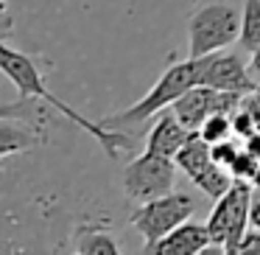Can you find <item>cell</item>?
<instances>
[{
    "mask_svg": "<svg viewBox=\"0 0 260 255\" xmlns=\"http://www.w3.org/2000/svg\"><path fill=\"white\" fill-rule=\"evenodd\" d=\"M202 84L215 87V90H224V93H241V96H249V93L257 87V81L252 79L249 68L238 56H232V53H210V56H204Z\"/></svg>",
    "mask_w": 260,
    "mask_h": 255,
    "instance_id": "ba28073f",
    "label": "cell"
},
{
    "mask_svg": "<svg viewBox=\"0 0 260 255\" xmlns=\"http://www.w3.org/2000/svg\"><path fill=\"white\" fill-rule=\"evenodd\" d=\"M249 230H260V196L252 199V208H249Z\"/></svg>",
    "mask_w": 260,
    "mask_h": 255,
    "instance_id": "ffe728a7",
    "label": "cell"
},
{
    "mask_svg": "<svg viewBox=\"0 0 260 255\" xmlns=\"http://www.w3.org/2000/svg\"><path fill=\"white\" fill-rule=\"evenodd\" d=\"M176 160L157 152H143L123 168V193L129 202L143 205L148 199L165 196L174 191L176 182Z\"/></svg>",
    "mask_w": 260,
    "mask_h": 255,
    "instance_id": "8992f818",
    "label": "cell"
},
{
    "mask_svg": "<svg viewBox=\"0 0 260 255\" xmlns=\"http://www.w3.org/2000/svg\"><path fill=\"white\" fill-rule=\"evenodd\" d=\"M241 252H260V230H249L241 244Z\"/></svg>",
    "mask_w": 260,
    "mask_h": 255,
    "instance_id": "ac0fdd59",
    "label": "cell"
},
{
    "mask_svg": "<svg viewBox=\"0 0 260 255\" xmlns=\"http://www.w3.org/2000/svg\"><path fill=\"white\" fill-rule=\"evenodd\" d=\"M260 42V0H246L243 6V25H241V45L254 51Z\"/></svg>",
    "mask_w": 260,
    "mask_h": 255,
    "instance_id": "5bb4252c",
    "label": "cell"
},
{
    "mask_svg": "<svg viewBox=\"0 0 260 255\" xmlns=\"http://www.w3.org/2000/svg\"><path fill=\"white\" fill-rule=\"evenodd\" d=\"M193 210H196V202L182 191H171L165 196H157V199H148V202L137 205L132 210L129 221L135 230H140L143 241H146L143 244V252H151L154 244L159 238H165L171 230H176L182 221L190 219Z\"/></svg>",
    "mask_w": 260,
    "mask_h": 255,
    "instance_id": "5b68a950",
    "label": "cell"
},
{
    "mask_svg": "<svg viewBox=\"0 0 260 255\" xmlns=\"http://www.w3.org/2000/svg\"><path fill=\"white\" fill-rule=\"evenodd\" d=\"M243 12L224 3H207L187 20V56H210L232 42H241Z\"/></svg>",
    "mask_w": 260,
    "mask_h": 255,
    "instance_id": "3957f363",
    "label": "cell"
},
{
    "mask_svg": "<svg viewBox=\"0 0 260 255\" xmlns=\"http://www.w3.org/2000/svg\"><path fill=\"white\" fill-rule=\"evenodd\" d=\"M243 149H246V152H252L254 157L260 160V132H254L252 137H246V140H243Z\"/></svg>",
    "mask_w": 260,
    "mask_h": 255,
    "instance_id": "7402d4cb",
    "label": "cell"
},
{
    "mask_svg": "<svg viewBox=\"0 0 260 255\" xmlns=\"http://www.w3.org/2000/svg\"><path fill=\"white\" fill-rule=\"evenodd\" d=\"M107 227L109 221H81L73 233V249L81 255H118V241Z\"/></svg>",
    "mask_w": 260,
    "mask_h": 255,
    "instance_id": "8fae6325",
    "label": "cell"
},
{
    "mask_svg": "<svg viewBox=\"0 0 260 255\" xmlns=\"http://www.w3.org/2000/svg\"><path fill=\"white\" fill-rule=\"evenodd\" d=\"M230 171H232V177L235 180H246V182H257V177H260V160L254 157L252 152H246V149H241V154L235 157V163L230 165Z\"/></svg>",
    "mask_w": 260,
    "mask_h": 255,
    "instance_id": "9a60e30c",
    "label": "cell"
},
{
    "mask_svg": "<svg viewBox=\"0 0 260 255\" xmlns=\"http://www.w3.org/2000/svg\"><path fill=\"white\" fill-rule=\"evenodd\" d=\"M0 68H3L6 79L20 90V96H23V98H42V101H48L53 109H59L64 118L73 121L79 129H84L90 137H95V140L101 143V149H104V152H107L112 160L118 157L123 149L132 146V140H135L132 135H123V132L112 129V126H104L101 121L84 118V115H81L79 109H73L68 101H62L59 96H53V93L45 87L42 70L37 68L34 59H31L28 53H23V51H14L9 42H0Z\"/></svg>",
    "mask_w": 260,
    "mask_h": 255,
    "instance_id": "6da1fadb",
    "label": "cell"
},
{
    "mask_svg": "<svg viewBox=\"0 0 260 255\" xmlns=\"http://www.w3.org/2000/svg\"><path fill=\"white\" fill-rule=\"evenodd\" d=\"M249 73H252V79L260 84V42H257V48L252 51V59H249Z\"/></svg>",
    "mask_w": 260,
    "mask_h": 255,
    "instance_id": "44dd1931",
    "label": "cell"
},
{
    "mask_svg": "<svg viewBox=\"0 0 260 255\" xmlns=\"http://www.w3.org/2000/svg\"><path fill=\"white\" fill-rule=\"evenodd\" d=\"M252 96H254V98H257V101H260V84H257V87H254V90H252Z\"/></svg>",
    "mask_w": 260,
    "mask_h": 255,
    "instance_id": "603a6c76",
    "label": "cell"
},
{
    "mask_svg": "<svg viewBox=\"0 0 260 255\" xmlns=\"http://www.w3.org/2000/svg\"><path fill=\"white\" fill-rule=\"evenodd\" d=\"M199 135L213 146V143H221L226 137H235V129H232V112H213L204 118V124L199 126Z\"/></svg>",
    "mask_w": 260,
    "mask_h": 255,
    "instance_id": "4fadbf2b",
    "label": "cell"
},
{
    "mask_svg": "<svg viewBox=\"0 0 260 255\" xmlns=\"http://www.w3.org/2000/svg\"><path fill=\"white\" fill-rule=\"evenodd\" d=\"M202 68H204V56H199V59H193V56L174 59V62L162 70V76L157 79V84H154L140 101H135L132 107H126L123 112H118V115H104L101 124L118 129V126L143 124V121L159 115L162 109H168L176 98L185 96L190 87L202 84Z\"/></svg>",
    "mask_w": 260,
    "mask_h": 255,
    "instance_id": "7a4b0ae2",
    "label": "cell"
},
{
    "mask_svg": "<svg viewBox=\"0 0 260 255\" xmlns=\"http://www.w3.org/2000/svg\"><path fill=\"white\" fill-rule=\"evenodd\" d=\"M249 208H252V182L235 180L210 210L207 230L215 247H224L226 252H241V244L249 233Z\"/></svg>",
    "mask_w": 260,
    "mask_h": 255,
    "instance_id": "277c9868",
    "label": "cell"
},
{
    "mask_svg": "<svg viewBox=\"0 0 260 255\" xmlns=\"http://www.w3.org/2000/svg\"><path fill=\"white\" fill-rule=\"evenodd\" d=\"M193 132L176 118L174 112L162 109L157 115V124L151 126V132L146 135V152H157V154H165V157H176L179 149L190 140Z\"/></svg>",
    "mask_w": 260,
    "mask_h": 255,
    "instance_id": "30bf717a",
    "label": "cell"
},
{
    "mask_svg": "<svg viewBox=\"0 0 260 255\" xmlns=\"http://www.w3.org/2000/svg\"><path fill=\"white\" fill-rule=\"evenodd\" d=\"M210 149H213V160H215V163L224 165V168H230V165L235 163V157L241 154L243 146H241V143H235L232 137H226V140H221V143H213Z\"/></svg>",
    "mask_w": 260,
    "mask_h": 255,
    "instance_id": "e0dca14e",
    "label": "cell"
},
{
    "mask_svg": "<svg viewBox=\"0 0 260 255\" xmlns=\"http://www.w3.org/2000/svg\"><path fill=\"white\" fill-rule=\"evenodd\" d=\"M243 107H246L249 109V112H252V118H254V124H257V132H260V101H257V98H254L252 96V93H249V96H243Z\"/></svg>",
    "mask_w": 260,
    "mask_h": 255,
    "instance_id": "d6986e66",
    "label": "cell"
},
{
    "mask_svg": "<svg viewBox=\"0 0 260 255\" xmlns=\"http://www.w3.org/2000/svg\"><path fill=\"white\" fill-rule=\"evenodd\" d=\"M232 129H235V137H238V140H246V137H252L254 132H257V124H254L252 112H249L243 104L235 109V112H232Z\"/></svg>",
    "mask_w": 260,
    "mask_h": 255,
    "instance_id": "2e32d148",
    "label": "cell"
},
{
    "mask_svg": "<svg viewBox=\"0 0 260 255\" xmlns=\"http://www.w3.org/2000/svg\"><path fill=\"white\" fill-rule=\"evenodd\" d=\"M151 252L159 255H202V252H226L224 247H215L210 238L207 221H182L176 230H171L165 238L154 244Z\"/></svg>",
    "mask_w": 260,
    "mask_h": 255,
    "instance_id": "9c48e42d",
    "label": "cell"
},
{
    "mask_svg": "<svg viewBox=\"0 0 260 255\" xmlns=\"http://www.w3.org/2000/svg\"><path fill=\"white\" fill-rule=\"evenodd\" d=\"M3 129H0V154L12 157L14 152H28V149L45 143V132L34 129V126H17L12 118V112L3 109Z\"/></svg>",
    "mask_w": 260,
    "mask_h": 255,
    "instance_id": "7c38bea8",
    "label": "cell"
},
{
    "mask_svg": "<svg viewBox=\"0 0 260 255\" xmlns=\"http://www.w3.org/2000/svg\"><path fill=\"white\" fill-rule=\"evenodd\" d=\"M174 160H176V165L190 177L193 185H196L204 196L213 199V202L218 196H224L232 188V182H235L232 171L213 160V149H210V143L204 140L199 132H193L190 140L179 149V154H176Z\"/></svg>",
    "mask_w": 260,
    "mask_h": 255,
    "instance_id": "52a82bcc",
    "label": "cell"
}]
</instances>
